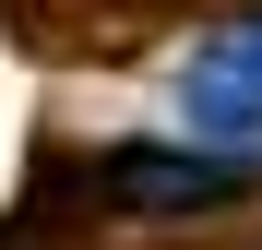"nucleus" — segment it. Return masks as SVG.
I'll use <instances>...</instances> for the list:
<instances>
[{
	"label": "nucleus",
	"instance_id": "obj_1",
	"mask_svg": "<svg viewBox=\"0 0 262 250\" xmlns=\"http://www.w3.org/2000/svg\"><path fill=\"white\" fill-rule=\"evenodd\" d=\"M179 131L191 143H262V24H227L214 48L179 72Z\"/></svg>",
	"mask_w": 262,
	"mask_h": 250
},
{
	"label": "nucleus",
	"instance_id": "obj_2",
	"mask_svg": "<svg viewBox=\"0 0 262 250\" xmlns=\"http://www.w3.org/2000/svg\"><path fill=\"white\" fill-rule=\"evenodd\" d=\"M250 179L238 155H214V143H179V155H107V191H131L143 215H191V202H227Z\"/></svg>",
	"mask_w": 262,
	"mask_h": 250
}]
</instances>
